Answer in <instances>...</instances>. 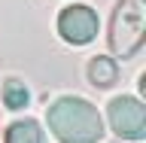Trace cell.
Masks as SVG:
<instances>
[{"label": "cell", "instance_id": "cell-7", "mask_svg": "<svg viewBox=\"0 0 146 143\" xmlns=\"http://www.w3.org/2000/svg\"><path fill=\"white\" fill-rule=\"evenodd\" d=\"M31 100V91L21 79H6L3 82V107L6 110H25Z\"/></svg>", "mask_w": 146, "mask_h": 143}, {"label": "cell", "instance_id": "cell-6", "mask_svg": "<svg viewBox=\"0 0 146 143\" xmlns=\"http://www.w3.org/2000/svg\"><path fill=\"white\" fill-rule=\"evenodd\" d=\"M3 143H46V134L36 119H18L6 128Z\"/></svg>", "mask_w": 146, "mask_h": 143}, {"label": "cell", "instance_id": "cell-3", "mask_svg": "<svg viewBox=\"0 0 146 143\" xmlns=\"http://www.w3.org/2000/svg\"><path fill=\"white\" fill-rule=\"evenodd\" d=\"M107 119H110L113 134H119L122 140H143L146 137V107L131 94L110 100Z\"/></svg>", "mask_w": 146, "mask_h": 143}, {"label": "cell", "instance_id": "cell-4", "mask_svg": "<svg viewBox=\"0 0 146 143\" xmlns=\"http://www.w3.org/2000/svg\"><path fill=\"white\" fill-rule=\"evenodd\" d=\"M98 12L85 3H73V6L61 9V15H58V34L64 37V43L70 46H85L91 43L94 37H98Z\"/></svg>", "mask_w": 146, "mask_h": 143}, {"label": "cell", "instance_id": "cell-2", "mask_svg": "<svg viewBox=\"0 0 146 143\" xmlns=\"http://www.w3.org/2000/svg\"><path fill=\"white\" fill-rule=\"evenodd\" d=\"M110 52L128 61L146 43V0H119L110 18Z\"/></svg>", "mask_w": 146, "mask_h": 143}, {"label": "cell", "instance_id": "cell-5", "mask_svg": "<svg viewBox=\"0 0 146 143\" xmlns=\"http://www.w3.org/2000/svg\"><path fill=\"white\" fill-rule=\"evenodd\" d=\"M88 82L94 88H113L119 82V64L110 55H94L88 61Z\"/></svg>", "mask_w": 146, "mask_h": 143}, {"label": "cell", "instance_id": "cell-1", "mask_svg": "<svg viewBox=\"0 0 146 143\" xmlns=\"http://www.w3.org/2000/svg\"><path fill=\"white\" fill-rule=\"evenodd\" d=\"M49 131L58 143H98L104 137V119L85 98L64 94L46 110Z\"/></svg>", "mask_w": 146, "mask_h": 143}]
</instances>
